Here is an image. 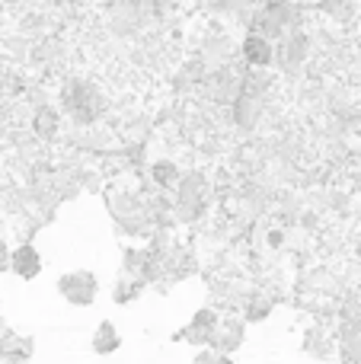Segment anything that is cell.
Wrapping results in <instances>:
<instances>
[{"instance_id":"obj_1","label":"cell","mask_w":361,"mask_h":364,"mask_svg":"<svg viewBox=\"0 0 361 364\" xmlns=\"http://www.w3.org/2000/svg\"><path fill=\"white\" fill-rule=\"evenodd\" d=\"M58 109H61L64 122L70 128H90L102 125L112 112V100L102 90V83H96L87 74H70L58 87Z\"/></svg>"},{"instance_id":"obj_2","label":"cell","mask_w":361,"mask_h":364,"mask_svg":"<svg viewBox=\"0 0 361 364\" xmlns=\"http://www.w3.org/2000/svg\"><path fill=\"white\" fill-rule=\"evenodd\" d=\"M106 198V211L112 218V227L119 237H151L153 224H151V211H147V186H131V182H122V186H109Z\"/></svg>"},{"instance_id":"obj_3","label":"cell","mask_w":361,"mask_h":364,"mask_svg":"<svg viewBox=\"0 0 361 364\" xmlns=\"http://www.w3.org/2000/svg\"><path fill=\"white\" fill-rule=\"evenodd\" d=\"M176 227H198L215 208V182L205 170H183L176 188L170 192Z\"/></svg>"},{"instance_id":"obj_4","label":"cell","mask_w":361,"mask_h":364,"mask_svg":"<svg viewBox=\"0 0 361 364\" xmlns=\"http://www.w3.org/2000/svg\"><path fill=\"white\" fill-rule=\"evenodd\" d=\"M313 51H317V36H313L307 26H298L288 36H281L275 42V61L272 68L279 70L281 80H298L311 70Z\"/></svg>"},{"instance_id":"obj_5","label":"cell","mask_w":361,"mask_h":364,"mask_svg":"<svg viewBox=\"0 0 361 364\" xmlns=\"http://www.w3.org/2000/svg\"><path fill=\"white\" fill-rule=\"evenodd\" d=\"M304 16H307V10H304V4H298V0H262V4L253 10V16H249L247 32H259V36L279 42V38L288 36L291 29L307 26Z\"/></svg>"},{"instance_id":"obj_6","label":"cell","mask_w":361,"mask_h":364,"mask_svg":"<svg viewBox=\"0 0 361 364\" xmlns=\"http://www.w3.org/2000/svg\"><path fill=\"white\" fill-rule=\"evenodd\" d=\"M192 58H198L208 74L217 68H227V64H234L237 58H240V38L234 36V29L215 23L198 36L195 48H192Z\"/></svg>"},{"instance_id":"obj_7","label":"cell","mask_w":361,"mask_h":364,"mask_svg":"<svg viewBox=\"0 0 361 364\" xmlns=\"http://www.w3.org/2000/svg\"><path fill=\"white\" fill-rule=\"evenodd\" d=\"M55 291L70 307H93L99 297V278L90 269H70L55 282Z\"/></svg>"},{"instance_id":"obj_8","label":"cell","mask_w":361,"mask_h":364,"mask_svg":"<svg viewBox=\"0 0 361 364\" xmlns=\"http://www.w3.org/2000/svg\"><path fill=\"white\" fill-rule=\"evenodd\" d=\"M221 316H224L221 307H215V304H205V307H198L195 314L189 316V323H185V326L179 329L173 339L185 342V346H192V348H208L211 339H215V333H217V323H221Z\"/></svg>"},{"instance_id":"obj_9","label":"cell","mask_w":361,"mask_h":364,"mask_svg":"<svg viewBox=\"0 0 361 364\" xmlns=\"http://www.w3.org/2000/svg\"><path fill=\"white\" fill-rule=\"evenodd\" d=\"M26 132L36 138V144H55L64 132V115L55 102H38L29 109V122H26Z\"/></svg>"},{"instance_id":"obj_10","label":"cell","mask_w":361,"mask_h":364,"mask_svg":"<svg viewBox=\"0 0 361 364\" xmlns=\"http://www.w3.org/2000/svg\"><path fill=\"white\" fill-rule=\"evenodd\" d=\"M275 307H279V294H275L272 288H266V284H249L247 294L237 304V314L247 323H266Z\"/></svg>"},{"instance_id":"obj_11","label":"cell","mask_w":361,"mask_h":364,"mask_svg":"<svg viewBox=\"0 0 361 364\" xmlns=\"http://www.w3.org/2000/svg\"><path fill=\"white\" fill-rule=\"evenodd\" d=\"M247 326L249 323L243 320L237 310H224L221 323H217V333L208 348H215V352H221V355H237L243 348V342H247Z\"/></svg>"},{"instance_id":"obj_12","label":"cell","mask_w":361,"mask_h":364,"mask_svg":"<svg viewBox=\"0 0 361 364\" xmlns=\"http://www.w3.org/2000/svg\"><path fill=\"white\" fill-rule=\"evenodd\" d=\"M240 61L247 64V68H253V70L272 68L275 42L272 38H266V36H259V32H247V36L240 38Z\"/></svg>"},{"instance_id":"obj_13","label":"cell","mask_w":361,"mask_h":364,"mask_svg":"<svg viewBox=\"0 0 361 364\" xmlns=\"http://www.w3.org/2000/svg\"><path fill=\"white\" fill-rule=\"evenodd\" d=\"M6 269H10L16 278H23V282H36V278L42 275V252L26 240V243H19V246L10 250V256H6Z\"/></svg>"},{"instance_id":"obj_14","label":"cell","mask_w":361,"mask_h":364,"mask_svg":"<svg viewBox=\"0 0 361 364\" xmlns=\"http://www.w3.org/2000/svg\"><path fill=\"white\" fill-rule=\"evenodd\" d=\"M304 355H311V358H317V361H330L333 355H336V339H333V333L323 326V323H313L311 329L304 333Z\"/></svg>"},{"instance_id":"obj_15","label":"cell","mask_w":361,"mask_h":364,"mask_svg":"<svg viewBox=\"0 0 361 364\" xmlns=\"http://www.w3.org/2000/svg\"><path fill=\"white\" fill-rule=\"evenodd\" d=\"M179 176H183V166L170 157H160V160H151V164H147V179H151V188H157V192L170 195L173 188H176Z\"/></svg>"},{"instance_id":"obj_16","label":"cell","mask_w":361,"mask_h":364,"mask_svg":"<svg viewBox=\"0 0 361 364\" xmlns=\"http://www.w3.org/2000/svg\"><path fill=\"white\" fill-rule=\"evenodd\" d=\"M90 348H93L99 358H106V355H115L122 348V333L115 329L112 320H102L99 326H96L93 339H90Z\"/></svg>"},{"instance_id":"obj_17","label":"cell","mask_w":361,"mask_h":364,"mask_svg":"<svg viewBox=\"0 0 361 364\" xmlns=\"http://www.w3.org/2000/svg\"><path fill=\"white\" fill-rule=\"evenodd\" d=\"M144 284L138 282V278H128V275H119L112 284V304H119V307H128V304H134L141 294H144Z\"/></svg>"},{"instance_id":"obj_18","label":"cell","mask_w":361,"mask_h":364,"mask_svg":"<svg viewBox=\"0 0 361 364\" xmlns=\"http://www.w3.org/2000/svg\"><path fill=\"white\" fill-rule=\"evenodd\" d=\"M192 364H237V361H234V355H221L215 348H198Z\"/></svg>"},{"instance_id":"obj_19","label":"cell","mask_w":361,"mask_h":364,"mask_svg":"<svg viewBox=\"0 0 361 364\" xmlns=\"http://www.w3.org/2000/svg\"><path fill=\"white\" fill-rule=\"evenodd\" d=\"M326 364H330V361H326Z\"/></svg>"},{"instance_id":"obj_20","label":"cell","mask_w":361,"mask_h":364,"mask_svg":"<svg viewBox=\"0 0 361 364\" xmlns=\"http://www.w3.org/2000/svg\"><path fill=\"white\" fill-rule=\"evenodd\" d=\"M0 364H4V361H0Z\"/></svg>"}]
</instances>
